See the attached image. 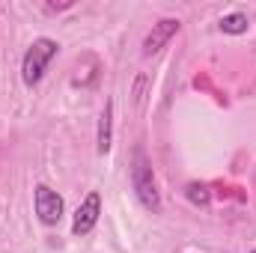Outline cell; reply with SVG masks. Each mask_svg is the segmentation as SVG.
Segmentation results:
<instances>
[{"mask_svg":"<svg viewBox=\"0 0 256 253\" xmlns=\"http://www.w3.org/2000/svg\"><path fill=\"white\" fill-rule=\"evenodd\" d=\"M128 176H131V188L137 194L140 206L152 214H161V194L155 185V173H152V161L146 158V152L137 146L131 152V164H128Z\"/></svg>","mask_w":256,"mask_h":253,"instance_id":"cell-1","label":"cell"},{"mask_svg":"<svg viewBox=\"0 0 256 253\" xmlns=\"http://www.w3.org/2000/svg\"><path fill=\"white\" fill-rule=\"evenodd\" d=\"M57 54H60V45L54 39H48V36L33 39V45L24 51V60H21V80H24V86H36L45 78L48 66H51V60Z\"/></svg>","mask_w":256,"mask_h":253,"instance_id":"cell-2","label":"cell"},{"mask_svg":"<svg viewBox=\"0 0 256 253\" xmlns=\"http://www.w3.org/2000/svg\"><path fill=\"white\" fill-rule=\"evenodd\" d=\"M63 208H66L63 196L54 188H48V185H36V188H33V212H36L39 224L57 226L60 218H63Z\"/></svg>","mask_w":256,"mask_h":253,"instance_id":"cell-3","label":"cell"},{"mask_svg":"<svg viewBox=\"0 0 256 253\" xmlns=\"http://www.w3.org/2000/svg\"><path fill=\"white\" fill-rule=\"evenodd\" d=\"M98 218H102V194L98 190H90L84 196V202L78 206L74 218H72V236H90L96 230Z\"/></svg>","mask_w":256,"mask_h":253,"instance_id":"cell-4","label":"cell"},{"mask_svg":"<svg viewBox=\"0 0 256 253\" xmlns=\"http://www.w3.org/2000/svg\"><path fill=\"white\" fill-rule=\"evenodd\" d=\"M182 30V21L179 18H161V21H155L152 24V30L146 33V39H143V57H152V54H158L176 33Z\"/></svg>","mask_w":256,"mask_h":253,"instance_id":"cell-5","label":"cell"},{"mask_svg":"<svg viewBox=\"0 0 256 253\" xmlns=\"http://www.w3.org/2000/svg\"><path fill=\"white\" fill-rule=\"evenodd\" d=\"M114 146V102H104V110L98 116V134H96V149L98 155H108Z\"/></svg>","mask_w":256,"mask_h":253,"instance_id":"cell-6","label":"cell"},{"mask_svg":"<svg viewBox=\"0 0 256 253\" xmlns=\"http://www.w3.org/2000/svg\"><path fill=\"white\" fill-rule=\"evenodd\" d=\"M220 33H226V36H242V33H248V27H250V18L244 15V12H230V15H224L220 18Z\"/></svg>","mask_w":256,"mask_h":253,"instance_id":"cell-7","label":"cell"},{"mask_svg":"<svg viewBox=\"0 0 256 253\" xmlns=\"http://www.w3.org/2000/svg\"><path fill=\"white\" fill-rule=\"evenodd\" d=\"M185 196L191 200L194 206H208L212 202V190H208V185H202V182H188L185 185Z\"/></svg>","mask_w":256,"mask_h":253,"instance_id":"cell-8","label":"cell"},{"mask_svg":"<svg viewBox=\"0 0 256 253\" xmlns=\"http://www.w3.org/2000/svg\"><path fill=\"white\" fill-rule=\"evenodd\" d=\"M248 253H256V250H248Z\"/></svg>","mask_w":256,"mask_h":253,"instance_id":"cell-9","label":"cell"}]
</instances>
